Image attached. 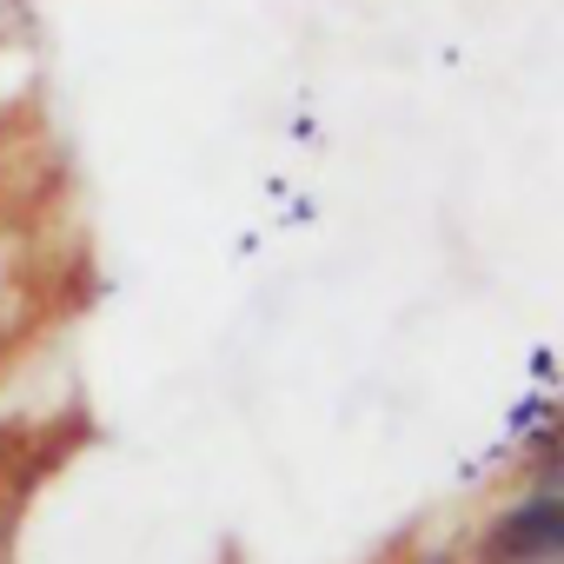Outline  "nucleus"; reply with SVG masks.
Returning a JSON list of instances; mask_svg holds the SVG:
<instances>
[{"label":"nucleus","instance_id":"obj_1","mask_svg":"<svg viewBox=\"0 0 564 564\" xmlns=\"http://www.w3.org/2000/svg\"><path fill=\"white\" fill-rule=\"evenodd\" d=\"M557 551H564V505H557L551 485L531 491L491 531V564H557Z\"/></svg>","mask_w":564,"mask_h":564},{"label":"nucleus","instance_id":"obj_2","mask_svg":"<svg viewBox=\"0 0 564 564\" xmlns=\"http://www.w3.org/2000/svg\"><path fill=\"white\" fill-rule=\"evenodd\" d=\"M544 425H551V399L538 392V399H524V405L511 412V425H505V432H511V438H524V432H544Z\"/></svg>","mask_w":564,"mask_h":564},{"label":"nucleus","instance_id":"obj_3","mask_svg":"<svg viewBox=\"0 0 564 564\" xmlns=\"http://www.w3.org/2000/svg\"><path fill=\"white\" fill-rule=\"evenodd\" d=\"M531 372H538V386H551V372H557V359H551V352H531Z\"/></svg>","mask_w":564,"mask_h":564}]
</instances>
